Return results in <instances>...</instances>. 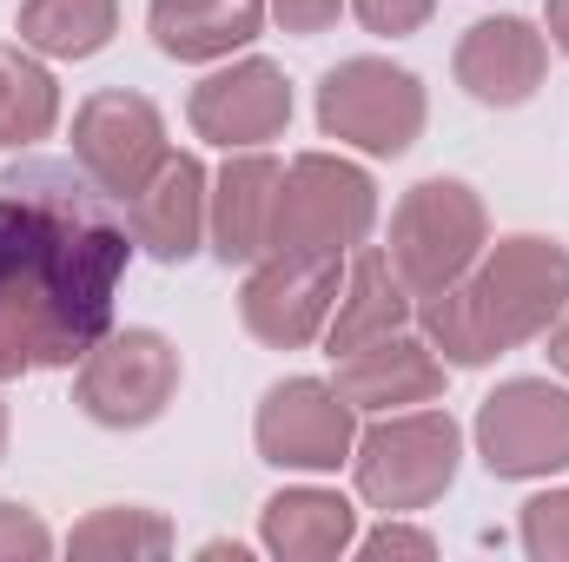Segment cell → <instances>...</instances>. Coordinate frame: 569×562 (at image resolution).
Returning a JSON list of instances; mask_svg holds the SVG:
<instances>
[{
  "mask_svg": "<svg viewBox=\"0 0 569 562\" xmlns=\"http://www.w3.org/2000/svg\"><path fill=\"white\" fill-rule=\"evenodd\" d=\"M133 259V225L73 159L0 172V384L73 371L107 331Z\"/></svg>",
  "mask_w": 569,
  "mask_h": 562,
  "instance_id": "cell-1",
  "label": "cell"
},
{
  "mask_svg": "<svg viewBox=\"0 0 569 562\" xmlns=\"http://www.w3.org/2000/svg\"><path fill=\"white\" fill-rule=\"evenodd\" d=\"M457 470H463V430L437 404L385 411L371 430H358V443H351V483L385 516L430 510L457 483Z\"/></svg>",
  "mask_w": 569,
  "mask_h": 562,
  "instance_id": "cell-2",
  "label": "cell"
},
{
  "mask_svg": "<svg viewBox=\"0 0 569 562\" xmlns=\"http://www.w3.org/2000/svg\"><path fill=\"white\" fill-rule=\"evenodd\" d=\"M378 225V185L338 152H298L279 179L272 245L279 259H351Z\"/></svg>",
  "mask_w": 569,
  "mask_h": 562,
  "instance_id": "cell-3",
  "label": "cell"
},
{
  "mask_svg": "<svg viewBox=\"0 0 569 562\" xmlns=\"http://www.w3.org/2000/svg\"><path fill=\"white\" fill-rule=\"evenodd\" d=\"M430 120L425 80L411 67H391L378 53H358V60H338L325 80H318V133L338 145H358L371 159H398L411 152L418 133Z\"/></svg>",
  "mask_w": 569,
  "mask_h": 562,
  "instance_id": "cell-4",
  "label": "cell"
},
{
  "mask_svg": "<svg viewBox=\"0 0 569 562\" xmlns=\"http://www.w3.org/2000/svg\"><path fill=\"white\" fill-rule=\"evenodd\" d=\"M490 245V212L463 179H418L398 212H391V265L418 298L443 291V284L470 279V265Z\"/></svg>",
  "mask_w": 569,
  "mask_h": 562,
  "instance_id": "cell-5",
  "label": "cell"
},
{
  "mask_svg": "<svg viewBox=\"0 0 569 562\" xmlns=\"http://www.w3.org/2000/svg\"><path fill=\"white\" fill-rule=\"evenodd\" d=\"M179 344L152 324H127V331H107L87 358H80V378H73V404L107 430H146V423L166 418V404L179 398Z\"/></svg>",
  "mask_w": 569,
  "mask_h": 562,
  "instance_id": "cell-6",
  "label": "cell"
},
{
  "mask_svg": "<svg viewBox=\"0 0 569 562\" xmlns=\"http://www.w3.org/2000/svg\"><path fill=\"white\" fill-rule=\"evenodd\" d=\"M470 291L503 351L537 344L569 311V252L543 232H510V239L483 245V259L470 265Z\"/></svg>",
  "mask_w": 569,
  "mask_h": 562,
  "instance_id": "cell-7",
  "label": "cell"
},
{
  "mask_svg": "<svg viewBox=\"0 0 569 562\" xmlns=\"http://www.w3.org/2000/svg\"><path fill=\"white\" fill-rule=\"evenodd\" d=\"M477 456L503 483H537L569 470V391L550 378H510L477 404Z\"/></svg>",
  "mask_w": 569,
  "mask_h": 562,
  "instance_id": "cell-8",
  "label": "cell"
},
{
  "mask_svg": "<svg viewBox=\"0 0 569 562\" xmlns=\"http://www.w3.org/2000/svg\"><path fill=\"white\" fill-rule=\"evenodd\" d=\"M73 165L107 192V199H133L146 179L172 159V140H166V120L146 93H127V87H107V93H87L80 113H73Z\"/></svg>",
  "mask_w": 569,
  "mask_h": 562,
  "instance_id": "cell-9",
  "label": "cell"
},
{
  "mask_svg": "<svg viewBox=\"0 0 569 562\" xmlns=\"http://www.w3.org/2000/svg\"><path fill=\"white\" fill-rule=\"evenodd\" d=\"M252 443L272 470H305V476H325L338 463H351V443H358V411L338 398V384L325 378H284L259 398V418H252Z\"/></svg>",
  "mask_w": 569,
  "mask_h": 562,
  "instance_id": "cell-10",
  "label": "cell"
},
{
  "mask_svg": "<svg viewBox=\"0 0 569 562\" xmlns=\"http://www.w3.org/2000/svg\"><path fill=\"white\" fill-rule=\"evenodd\" d=\"M338 284H345V259H279V252H266L252 265L246 291H239V318L259 344L305 351V344L325 338Z\"/></svg>",
  "mask_w": 569,
  "mask_h": 562,
  "instance_id": "cell-11",
  "label": "cell"
},
{
  "mask_svg": "<svg viewBox=\"0 0 569 562\" xmlns=\"http://www.w3.org/2000/svg\"><path fill=\"white\" fill-rule=\"evenodd\" d=\"M186 120L192 133L226 152H246V145H272L291 127V80H284L279 60H232L219 73H206L186 100Z\"/></svg>",
  "mask_w": 569,
  "mask_h": 562,
  "instance_id": "cell-12",
  "label": "cell"
},
{
  "mask_svg": "<svg viewBox=\"0 0 569 562\" xmlns=\"http://www.w3.org/2000/svg\"><path fill=\"white\" fill-rule=\"evenodd\" d=\"M331 384L338 398L358 411V418H385V411H411V404H437L443 398V378L450 364L425 344V331H391V338H371L345 358H331Z\"/></svg>",
  "mask_w": 569,
  "mask_h": 562,
  "instance_id": "cell-13",
  "label": "cell"
},
{
  "mask_svg": "<svg viewBox=\"0 0 569 562\" xmlns=\"http://www.w3.org/2000/svg\"><path fill=\"white\" fill-rule=\"evenodd\" d=\"M450 73L477 107H523L550 73V33L530 27L523 13H490L457 40Z\"/></svg>",
  "mask_w": 569,
  "mask_h": 562,
  "instance_id": "cell-14",
  "label": "cell"
},
{
  "mask_svg": "<svg viewBox=\"0 0 569 562\" xmlns=\"http://www.w3.org/2000/svg\"><path fill=\"white\" fill-rule=\"evenodd\" d=\"M284 165L266 145H246L219 165L212 205H206V245L219 265H259L272 245V205H279Z\"/></svg>",
  "mask_w": 569,
  "mask_h": 562,
  "instance_id": "cell-15",
  "label": "cell"
},
{
  "mask_svg": "<svg viewBox=\"0 0 569 562\" xmlns=\"http://www.w3.org/2000/svg\"><path fill=\"white\" fill-rule=\"evenodd\" d=\"M206 205H212V179L192 152H172L140 192L127 199V225L133 245L159 265H186L206 245Z\"/></svg>",
  "mask_w": 569,
  "mask_h": 562,
  "instance_id": "cell-16",
  "label": "cell"
},
{
  "mask_svg": "<svg viewBox=\"0 0 569 562\" xmlns=\"http://www.w3.org/2000/svg\"><path fill=\"white\" fill-rule=\"evenodd\" d=\"M266 0H152L146 7V33L166 60L179 67H206V60H232L239 47H252L266 33Z\"/></svg>",
  "mask_w": 569,
  "mask_h": 562,
  "instance_id": "cell-17",
  "label": "cell"
},
{
  "mask_svg": "<svg viewBox=\"0 0 569 562\" xmlns=\"http://www.w3.org/2000/svg\"><path fill=\"white\" fill-rule=\"evenodd\" d=\"M411 311H418V291L398 279L391 252H358L345 284H338V304H331V324H325V351L345 358V351H358L371 338L411 331Z\"/></svg>",
  "mask_w": 569,
  "mask_h": 562,
  "instance_id": "cell-18",
  "label": "cell"
},
{
  "mask_svg": "<svg viewBox=\"0 0 569 562\" xmlns=\"http://www.w3.org/2000/svg\"><path fill=\"white\" fill-rule=\"evenodd\" d=\"M259 543L284 562H331L358 543V510H351L338 490L298 483V490L266 496V510H259Z\"/></svg>",
  "mask_w": 569,
  "mask_h": 562,
  "instance_id": "cell-19",
  "label": "cell"
},
{
  "mask_svg": "<svg viewBox=\"0 0 569 562\" xmlns=\"http://www.w3.org/2000/svg\"><path fill=\"white\" fill-rule=\"evenodd\" d=\"M13 33L40 60H93L120 33V0H20Z\"/></svg>",
  "mask_w": 569,
  "mask_h": 562,
  "instance_id": "cell-20",
  "label": "cell"
},
{
  "mask_svg": "<svg viewBox=\"0 0 569 562\" xmlns=\"http://www.w3.org/2000/svg\"><path fill=\"white\" fill-rule=\"evenodd\" d=\"M53 127H60V87L47 60L27 47H0V152L47 140Z\"/></svg>",
  "mask_w": 569,
  "mask_h": 562,
  "instance_id": "cell-21",
  "label": "cell"
},
{
  "mask_svg": "<svg viewBox=\"0 0 569 562\" xmlns=\"http://www.w3.org/2000/svg\"><path fill=\"white\" fill-rule=\"evenodd\" d=\"M67 550L80 562H152L172 550V523L140 503H113V510H93L87 523H73Z\"/></svg>",
  "mask_w": 569,
  "mask_h": 562,
  "instance_id": "cell-22",
  "label": "cell"
},
{
  "mask_svg": "<svg viewBox=\"0 0 569 562\" xmlns=\"http://www.w3.org/2000/svg\"><path fill=\"white\" fill-rule=\"evenodd\" d=\"M517 536H523V550H530L537 562H569V483L523 503Z\"/></svg>",
  "mask_w": 569,
  "mask_h": 562,
  "instance_id": "cell-23",
  "label": "cell"
},
{
  "mask_svg": "<svg viewBox=\"0 0 569 562\" xmlns=\"http://www.w3.org/2000/svg\"><path fill=\"white\" fill-rule=\"evenodd\" d=\"M53 556V530L27 503H0V562H40Z\"/></svg>",
  "mask_w": 569,
  "mask_h": 562,
  "instance_id": "cell-24",
  "label": "cell"
},
{
  "mask_svg": "<svg viewBox=\"0 0 569 562\" xmlns=\"http://www.w3.org/2000/svg\"><path fill=\"white\" fill-rule=\"evenodd\" d=\"M371 33H385V40H405V33H418L430 13H437V0H345Z\"/></svg>",
  "mask_w": 569,
  "mask_h": 562,
  "instance_id": "cell-25",
  "label": "cell"
},
{
  "mask_svg": "<svg viewBox=\"0 0 569 562\" xmlns=\"http://www.w3.org/2000/svg\"><path fill=\"white\" fill-rule=\"evenodd\" d=\"M351 550H358V556H437V536H430V530H411V523H398V516H385V523H378V530H371V536H358V543H351Z\"/></svg>",
  "mask_w": 569,
  "mask_h": 562,
  "instance_id": "cell-26",
  "label": "cell"
},
{
  "mask_svg": "<svg viewBox=\"0 0 569 562\" xmlns=\"http://www.w3.org/2000/svg\"><path fill=\"white\" fill-rule=\"evenodd\" d=\"M272 7V20H279L284 33H331L338 27V13H345V0H266Z\"/></svg>",
  "mask_w": 569,
  "mask_h": 562,
  "instance_id": "cell-27",
  "label": "cell"
},
{
  "mask_svg": "<svg viewBox=\"0 0 569 562\" xmlns=\"http://www.w3.org/2000/svg\"><path fill=\"white\" fill-rule=\"evenodd\" d=\"M543 33L557 53H569V0H543Z\"/></svg>",
  "mask_w": 569,
  "mask_h": 562,
  "instance_id": "cell-28",
  "label": "cell"
},
{
  "mask_svg": "<svg viewBox=\"0 0 569 562\" xmlns=\"http://www.w3.org/2000/svg\"><path fill=\"white\" fill-rule=\"evenodd\" d=\"M543 338H550V364H557V371L569 378V311L557 318V324H550V331H543Z\"/></svg>",
  "mask_w": 569,
  "mask_h": 562,
  "instance_id": "cell-29",
  "label": "cell"
},
{
  "mask_svg": "<svg viewBox=\"0 0 569 562\" xmlns=\"http://www.w3.org/2000/svg\"><path fill=\"white\" fill-rule=\"evenodd\" d=\"M199 556H212V562H219V556L246 562V556H252V550H246V543H206V550H199Z\"/></svg>",
  "mask_w": 569,
  "mask_h": 562,
  "instance_id": "cell-30",
  "label": "cell"
},
{
  "mask_svg": "<svg viewBox=\"0 0 569 562\" xmlns=\"http://www.w3.org/2000/svg\"><path fill=\"white\" fill-rule=\"evenodd\" d=\"M0 456H7V404H0Z\"/></svg>",
  "mask_w": 569,
  "mask_h": 562,
  "instance_id": "cell-31",
  "label": "cell"
}]
</instances>
